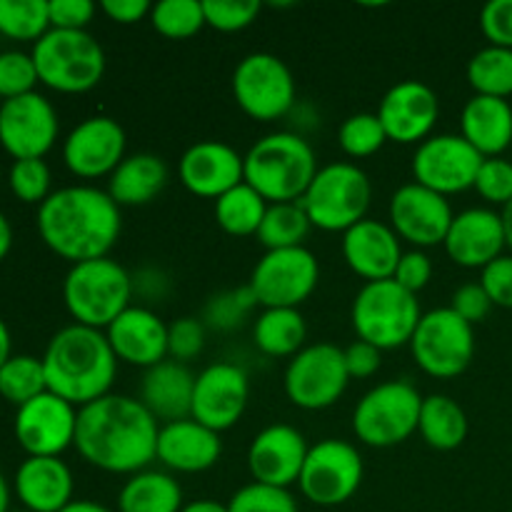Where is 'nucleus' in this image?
<instances>
[{
	"label": "nucleus",
	"instance_id": "nucleus-1",
	"mask_svg": "<svg viewBox=\"0 0 512 512\" xmlns=\"http://www.w3.org/2000/svg\"><path fill=\"white\" fill-rule=\"evenodd\" d=\"M158 433V420L138 398L108 393L78 410L75 448L93 468L135 475L155 460Z\"/></svg>",
	"mask_w": 512,
	"mask_h": 512
},
{
	"label": "nucleus",
	"instance_id": "nucleus-2",
	"mask_svg": "<svg viewBox=\"0 0 512 512\" xmlns=\"http://www.w3.org/2000/svg\"><path fill=\"white\" fill-rule=\"evenodd\" d=\"M120 208L108 190L73 185L55 190L38 208L43 243L70 263L108 258L120 238Z\"/></svg>",
	"mask_w": 512,
	"mask_h": 512
},
{
	"label": "nucleus",
	"instance_id": "nucleus-3",
	"mask_svg": "<svg viewBox=\"0 0 512 512\" xmlns=\"http://www.w3.org/2000/svg\"><path fill=\"white\" fill-rule=\"evenodd\" d=\"M40 360L50 393L75 408H85L108 395L118 373V358L103 330L78 323L58 330Z\"/></svg>",
	"mask_w": 512,
	"mask_h": 512
},
{
	"label": "nucleus",
	"instance_id": "nucleus-4",
	"mask_svg": "<svg viewBox=\"0 0 512 512\" xmlns=\"http://www.w3.org/2000/svg\"><path fill=\"white\" fill-rule=\"evenodd\" d=\"M245 183L270 205L298 203L318 175L313 145L295 133H270L243 155Z\"/></svg>",
	"mask_w": 512,
	"mask_h": 512
},
{
	"label": "nucleus",
	"instance_id": "nucleus-5",
	"mask_svg": "<svg viewBox=\"0 0 512 512\" xmlns=\"http://www.w3.org/2000/svg\"><path fill=\"white\" fill-rule=\"evenodd\" d=\"M130 298L133 275L110 258L75 263L65 275V308L75 323L85 328L108 330V325L130 308Z\"/></svg>",
	"mask_w": 512,
	"mask_h": 512
},
{
	"label": "nucleus",
	"instance_id": "nucleus-6",
	"mask_svg": "<svg viewBox=\"0 0 512 512\" xmlns=\"http://www.w3.org/2000/svg\"><path fill=\"white\" fill-rule=\"evenodd\" d=\"M30 55L40 83L58 93H88L103 80L105 53L88 30L50 28Z\"/></svg>",
	"mask_w": 512,
	"mask_h": 512
},
{
	"label": "nucleus",
	"instance_id": "nucleus-7",
	"mask_svg": "<svg viewBox=\"0 0 512 512\" xmlns=\"http://www.w3.org/2000/svg\"><path fill=\"white\" fill-rule=\"evenodd\" d=\"M353 328L358 340L378 350H395L410 345L420 318L418 295L400 288L393 278L365 283L353 300Z\"/></svg>",
	"mask_w": 512,
	"mask_h": 512
},
{
	"label": "nucleus",
	"instance_id": "nucleus-8",
	"mask_svg": "<svg viewBox=\"0 0 512 512\" xmlns=\"http://www.w3.org/2000/svg\"><path fill=\"white\" fill-rule=\"evenodd\" d=\"M370 198H373V185L365 170L353 163H330L318 170L298 203L308 213L313 228L345 233L365 220Z\"/></svg>",
	"mask_w": 512,
	"mask_h": 512
},
{
	"label": "nucleus",
	"instance_id": "nucleus-9",
	"mask_svg": "<svg viewBox=\"0 0 512 512\" xmlns=\"http://www.w3.org/2000/svg\"><path fill=\"white\" fill-rule=\"evenodd\" d=\"M423 395L408 380H390L363 395L353 413V430L370 448H395L418 430Z\"/></svg>",
	"mask_w": 512,
	"mask_h": 512
},
{
	"label": "nucleus",
	"instance_id": "nucleus-10",
	"mask_svg": "<svg viewBox=\"0 0 512 512\" xmlns=\"http://www.w3.org/2000/svg\"><path fill=\"white\" fill-rule=\"evenodd\" d=\"M410 353L430 378H458L468 370L475 355L473 325L465 323L455 310L438 308L420 318L410 340Z\"/></svg>",
	"mask_w": 512,
	"mask_h": 512
},
{
	"label": "nucleus",
	"instance_id": "nucleus-11",
	"mask_svg": "<svg viewBox=\"0 0 512 512\" xmlns=\"http://www.w3.org/2000/svg\"><path fill=\"white\" fill-rule=\"evenodd\" d=\"M233 98L248 118L273 123L293 110L295 78L273 53H250L233 73Z\"/></svg>",
	"mask_w": 512,
	"mask_h": 512
},
{
	"label": "nucleus",
	"instance_id": "nucleus-12",
	"mask_svg": "<svg viewBox=\"0 0 512 512\" xmlns=\"http://www.w3.org/2000/svg\"><path fill=\"white\" fill-rule=\"evenodd\" d=\"M348 383L343 350L338 345L315 343L290 360L283 385L295 408L325 410L343 398Z\"/></svg>",
	"mask_w": 512,
	"mask_h": 512
},
{
	"label": "nucleus",
	"instance_id": "nucleus-13",
	"mask_svg": "<svg viewBox=\"0 0 512 512\" xmlns=\"http://www.w3.org/2000/svg\"><path fill=\"white\" fill-rule=\"evenodd\" d=\"M363 483V458L345 440H323L308 450L300 470V493L320 508H338L358 493Z\"/></svg>",
	"mask_w": 512,
	"mask_h": 512
},
{
	"label": "nucleus",
	"instance_id": "nucleus-14",
	"mask_svg": "<svg viewBox=\"0 0 512 512\" xmlns=\"http://www.w3.org/2000/svg\"><path fill=\"white\" fill-rule=\"evenodd\" d=\"M320 265L305 245L268 250L250 273V290L263 308H298L313 295Z\"/></svg>",
	"mask_w": 512,
	"mask_h": 512
},
{
	"label": "nucleus",
	"instance_id": "nucleus-15",
	"mask_svg": "<svg viewBox=\"0 0 512 512\" xmlns=\"http://www.w3.org/2000/svg\"><path fill=\"white\" fill-rule=\"evenodd\" d=\"M483 155L463 135H430L413 155L415 183L440 195H455L475 188Z\"/></svg>",
	"mask_w": 512,
	"mask_h": 512
},
{
	"label": "nucleus",
	"instance_id": "nucleus-16",
	"mask_svg": "<svg viewBox=\"0 0 512 512\" xmlns=\"http://www.w3.org/2000/svg\"><path fill=\"white\" fill-rule=\"evenodd\" d=\"M75 428V405L50 390L18 408L15 415V438L30 458H58L65 448L75 445Z\"/></svg>",
	"mask_w": 512,
	"mask_h": 512
},
{
	"label": "nucleus",
	"instance_id": "nucleus-17",
	"mask_svg": "<svg viewBox=\"0 0 512 512\" xmlns=\"http://www.w3.org/2000/svg\"><path fill=\"white\" fill-rule=\"evenodd\" d=\"M58 130V113L35 90L0 105V145L15 160L43 158L58 140Z\"/></svg>",
	"mask_w": 512,
	"mask_h": 512
},
{
	"label": "nucleus",
	"instance_id": "nucleus-18",
	"mask_svg": "<svg viewBox=\"0 0 512 512\" xmlns=\"http://www.w3.org/2000/svg\"><path fill=\"white\" fill-rule=\"evenodd\" d=\"M388 215L395 235L415 245V250L445 243V235L455 218L445 195L418 183H408L395 190Z\"/></svg>",
	"mask_w": 512,
	"mask_h": 512
},
{
	"label": "nucleus",
	"instance_id": "nucleus-19",
	"mask_svg": "<svg viewBox=\"0 0 512 512\" xmlns=\"http://www.w3.org/2000/svg\"><path fill=\"white\" fill-rule=\"evenodd\" d=\"M248 398L250 383L243 368L233 363L208 365L195 378L190 418L220 435L243 418L245 408H248Z\"/></svg>",
	"mask_w": 512,
	"mask_h": 512
},
{
	"label": "nucleus",
	"instance_id": "nucleus-20",
	"mask_svg": "<svg viewBox=\"0 0 512 512\" xmlns=\"http://www.w3.org/2000/svg\"><path fill=\"white\" fill-rule=\"evenodd\" d=\"M125 130L108 115H93L70 130L63 145V160L78 178L93 180L113 175L125 160Z\"/></svg>",
	"mask_w": 512,
	"mask_h": 512
},
{
	"label": "nucleus",
	"instance_id": "nucleus-21",
	"mask_svg": "<svg viewBox=\"0 0 512 512\" xmlns=\"http://www.w3.org/2000/svg\"><path fill=\"white\" fill-rule=\"evenodd\" d=\"M378 118L388 140L400 145L423 143L440 118V100L430 85L420 80H403L383 95Z\"/></svg>",
	"mask_w": 512,
	"mask_h": 512
},
{
	"label": "nucleus",
	"instance_id": "nucleus-22",
	"mask_svg": "<svg viewBox=\"0 0 512 512\" xmlns=\"http://www.w3.org/2000/svg\"><path fill=\"white\" fill-rule=\"evenodd\" d=\"M308 443L293 425H268L253 438L248 448V468L255 483L285 488L298 483L308 458Z\"/></svg>",
	"mask_w": 512,
	"mask_h": 512
},
{
	"label": "nucleus",
	"instance_id": "nucleus-23",
	"mask_svg": "<svg viewBox=\"0 0 512 512\" xmlns=\"http://www.w3.org/2000/svg\"><path fill=\"white\" fill-rule=\"evenodd\" d=\"M178 175L185 190L198 198L218 200L235 185L245 183L243 155L220 140H200L183 153Z\"/></svg>",
	"mask_w": 512,
	"mask_h": 512
},
{
	"label": "nucleus",
	"instance_id": "nucleus-24",
	"mask_svg": "<svg viewBox=\"0 0 512 512\" xmlns=\"http://www.w3.org/2000/svg\"><path fill=\"white\" fill-rule=\"evenodd\" d=\"M105 338L118 363L150 370L168 358V325L148 308L130 305L108 325Z\"/></svg>",
	"mask_w": 512,
	"mask_h": 512
},
{
	"label": "nucleus",
	"instance_id": "nucleus-25",
	"mask_svg": "<svg viewBox=\"0 0 512 512\" xmlns=\"http://www.w3.org/2000/svg\"><path fill=\"white\" fill-rule=\"evenodd\" d=\"M443 245L448 258L460 268H488L503 255V218L488 208L463 210L450 223Z\"/></svg>",
	"mask_w": 512,
	"mask_h": 512
},
{
	"label": "nucleus",
	"instance_id": "nucleus-26",
	"mask_svg": "<svg viewBox=\"0 0 512 512\" xmlns=\"http://www.w3.org/2000/svg\"><path fill=\"white\" fill-rule=\"evenodd\" d=\"M343 258L355 275L378 283L393 278L403 248L390 225L365 218L343 233Z\"/></svg>",
	"mask_w": 512,
	"mask_h": 512
},
{
	"label": "nucleus",
	"instance_id": "nucleus-27",
	"mask_svg": "<svg viewBox=\"0 0 512 512\" xmlns=\"http://www.w3.org/2000/svg\"><path fill=\"white\" fill-rule=\"evenodd\" d=\"M223 443L215 430L205 428L198 420L185 418L165 423L158 433L155 460L173 473H205L218 463Z\"/></svg>",
	"mask_w": 512,
	"mask_h": 512
},
{
	"label": "nucleus",
	"instance_id": "nucleus-28",
	"mask_svg": "<svg viewBox=\"0 0 512 512\" xmlns=\"http://www.w3.org/2000/svg\"><path fill=\"white\" fill-rule=\"evenodd\" d=\"M195 378L188 365L178 360H163L155 368L145 370L140 385V403L150 410L155 420L175 423L190 418L193 410Z\"/></svg>",
	"mask_w": 512,
	"mask_h": 512
},
{
	"label": "nucleus",
	"instance_id": "nucleus-29",
	"mask_svg": "<svg viewBox=\"0 0 512 512\" xmlns=\"http://www.w3.org/2000/svg\"><path fill=\"white\" fill-rule=\"evenodd\" d=\"M15 493L28 512H60L73 503V473L60 458H28L15 473Z\"/></svg>",
	"mask_w": 512,
	"mask_h": 512
},
{
	"label": "nucleus",
	"instance_id": "nucleus-30",
	"mask_svg": "<svg viewBox=\"0 0 512 512\" xmlns=\"http://www.w3.org/2000/svg\"><path fill=\"white\" fill-rule=\"evenodd\" d=\"M460 135L483 158H500L512 143V105L503 98L473 95L460 115Z\"/></svg>",
	"mask_w": 512,
	"mask_h": 512
},
{
	"label": "nucleus",
	"instance_id": "nucleus-31",
	"mask_svg": "<svg viewBox=\"0 0 512 512\" xmlns=\"http://www.w3.org/2000/svg\"><path fill=\"white\" fill-rule=\"evenodd\" d=\"M168 185V165L153 153L128 155L108 178V195L118 208L148 205Z\"/></svg>",
	"mask_w": 512,
	"mask_h": 512
},
{
	"label": "nucleus",
	"instance_id": "nucleus-32",
	"mask_svg": "<svg viewBox=\"0 0 512 512\" xmlns=\"http://www.w3.org/2000/svg\"><path fill=\"white\" fill-rule=\"evenodd\" d=\"M183 505L180 483L163 470L130 475L118 495V512H180Z\"/></svg>",
	"mask_w": 512,
	"mask_h": 512
},
{
	"label": "nucleus",
	"instance_id": "nucleus-33",
	"mask_svg": "<svg viewBox=\"0 0 512 512\" xmlns=\"http://www.w3.org/2000/svg\"><path fill=\"white\" fill-rule=\"evenodd\" d=\"M308 338V325L298 308H265L253 328L260 353L270 358H295Z\"/></svg>",
	"mask_w": 512,
	"mask_h": 512
},
{
	"label": "nucleus",
	"instance_id": "nucleus-34",
	"mask_svg": "<svg viewBox=\"0 0 512 512\" xmlns=\"http://www.w3.org/2000/svg\"><path fill=\"white\" fill-rule=\"evenodd\" d=\"M418 430L430 448L448 453L468 438V415L448 395H430L423 398Z\"/></svg>",
	"mask_w": 512,
	"mask_h": 512
},
{
	"label": "nucleus",
	"instance_id": "nucleus-35",
	"mask_svg": "<svg viewBox=\"0 0 512 512\" xmlns=\"http://www.w3.org/2000/svg\"><path fill=\"white\" fill-rule=\"evenodd\" d=\"M268 205L270 203L258 190L250 188L248 183H240L215 200V220L228 235L248 238V235H258Z\"/></svg>",
	"mask_w": 512,
	"mask_h": 512
},
{
	"label": "nucleus",
	"instance_id": "nucleus-36",
	"mask_svg": "<svg viewBox=\"0 0 512 512\" xmlns=\"http://www.w3.org/2000/svg\"><path fill=\"white\" fill-rule=\"evenodd\" d=\"M468 83L475 95L508 100L512 95V50L495 45L478 50L468 63Z\"/></svg>",
	"mask_w": 512,
	"mask_h": 512
},
{
	"label": "nucleus",
	"instance_id": "nucleus-37",
	"mask_svg": "<svg viewBox=\"0 0 512 512\" xmlns=\"http://www.w3.org/2000/svg\"><path fill=\"white\" fill-rule=\"evenodd\" d=\"M310 218L300 203H275L268 205L263 225L258 230V240L268 250L300 248L310 233Z\"/></svg>",
	"mask_w": 512,
	"mask_h": 512
},
{
	"label": "nucleus",
	"instance_id": "nucleus-38",
	"mask_svg": "<svg viewBox=\"0 0 512 512\" xmlns=\"http://www.w3.org/2000/svg\"><path fill=\"white\" fill-rule=\"evenodd\" d=\"M45 390L48 383H45L43 360L33 355H13L0 368V395L18 408L43 395Z\"/></svg>",
	"mask_w": 512,
	"mask_h": 512
},
{
	"label": "nucleus",
	"instance_id": "nucleus-39",
	"mask_svg": "<svg viewBox=\"0 0 512 512\" xmlns=\"http://www.w3.org/2000/svg\"><path fill=\"white\" fill-rule=\"evenodd\" d=\"M50 30L45 0H0V33L13 40L38 43Z\"/></svg>",
	"mask_w": 512,
	"mask_h": 512
},
{
	"label": "nucleus",
	"instance_id": "nucleus-40",
	"mask_svg": "<svg viewBox=\"0 0 512 512\" xmlns=\"http://www.w3.org/2000/svg\"><path fill=\"white\" fill-rule=\"evenodd\" d=\"M150 23L163 38L188 40L198 30H203V3H198V0H163L150 10Z\"/></svg>",
	"mask_w": 512,
	"mask_h": 512
},
{
	"label": "nucleus",
	"instance_id": "nucleus-41",
	"mask_svg": "<svg viewBox=\"0 0 512 512\" xmlns=\"http://www.w3.org/2000/svg\"><path fill=\"white\" fill-rule=\"evenodd\" d=\"M338 143L350 158H370L388 143V133L380 123L378 113H355L340 125Z\"/></svg>",
	"mask_w": 512,
	"mask_h": 512
},
{
	"label": "nucleus",
	"instance_id": "nucleus-42",
	"mask_svg": "<svg viewBox=\"0 0 512 512\" xmlns=\"http://www.w3.org/2000/svg\"><path fill=\"white\" fill-rule=\"evenodd\" d=\"M255 305L260 303L253 290H250V285L238 290H225V293L213 295L208 300L203 320L205 325L215 330H235L238 325L245 323V318H248Z\"/></svg>",
	"mask_w": 512,
	"mask_h": 512
},
{
	"label": "nucleus",
	"instance_id": "nucleus-43",
	"mask_svg": "<svg viewBox=\"0 0 512 512\" xmlns=\"http://www.w3.org/2000/svg\"><path fill=\"white\" fill-rule=\"evenodd\" d=\"M230 512H298L293 493L273 485L250 483L230 498Z\"/></svg>",
	"mask_w": 512,
	"mask_h": 512
},
{
	"label": "nucleus",
	"instance_id": "nucleus-44",
	"mask_svg": "<svg viewBox=\"0 0 512 512\" xmlns=\"http://www.w3.org/2000/svg\"><path fill=\"white\" fill-rule=\"evenodd\" d=\"M8 183L15 198L23 203H45L50 195V168L43 158L15 160Z\"/></svg>",
	"mask_w": 512,
	"mask_h": 512
},
{
	"label": "nucleus",
	"instance_id": "nucleus-45",
	"mask_svg": "<svg viewBox=\"0 0 512 512\" xmlns=\"http://www.w3.org/2000/svg\"><path fill=\"white\" fill-rule=\"evenodd\" d=\"M205 25L220 33H238L255 23L260 13L258 0H203Z\"/></svg>",
	"mask_w": 512,
	"mask_h": 512
},
{
	"label": "nucleus",
	"instance_id": "nucleus-46",
	"mask_svg": "<svg viewBox=\"0 0 512 512\" xmlns=\"http://www.w3.org/2000/svg\"><path fill=\"white\" fill-rule=\"evenodd\" d=\"M35 83H38V70H35L33 55L20 53V50L0 53V95L5 100L33 93Z\"/></svg>",
	"mask_w": 512,
	"mask_h": 512
},
{
	"label": "nucleus",
	"instance_id": "nucleus-47",
	"mask_svg": "<svg viewBox=\"0 0 512 512\" xmlns=\"http://www.w3.org/2000/svg\"><path fill=\"white\" fill-rule=\"evenodd\" d=\"M475 190L493 205H508L512 200V163L505 158H485L475 178Z\"/></svg>",
	"mask_w": 512,
	"mask_h": 512
},
{
	"label": "nucleus",
	"instance_id": "nucleus-48",
	"mask_svg": "<svg viewBox=\"0 0 512 512\" xmlns=\"http://www.w3.org/2000/svg\"><path fill=\"white\" fill-rule=\"evenodd\" d=\"M205 348V323L198 318H178L168 325V355L178 363L198 358Z\"/></svg>",
	"mask_w": 512,
	"mask_h": 512
},
{
	"label": "nucleus",
	"instance_id": "nucleus-49",
	"mask_svg": "<svg viewBox=\"0 0 512 512\" xmlns=\"http://www.w3.org/2000/svg\"><path fill=\"white\" fill-rule=\"evenodd\" d=\"M480 28L490 45L512 50V0H490L480 13Z\"/></svg>",
	"mask_w": 512,
	"mask_h": 512
},
{
	"label": "nucleus",
	"instance_id": "nucleus-50",
	"mask_svg": "<svg viewBox=\"0 0 512 512\" xmlns=\"http://www.w3.org/2000/svg\"><path fill=\"white\" fill-rule=\"evenodd\" d=\"M480 285L498 308H512V255H500L498 260L483 268Z\"/></svg>",
	"mask_w": 512,
	"mask_h": 512
},
{
	"label": "nucleus",
	"instance_id": "nucleus-51",
	"mask_svg": "<svg viewBox=\"0 0 512 512\" xmlns=\"http://www.w3.org/2000/svg\"><path fill=\"white\" fill-rule=\"evenodd\" d=\"M430 278H433V263H430V258L423 250H408V253H403L393 275L395 283L413 295H418L430 283Z\"/></svg>",
	"mask_w": 512,
	"mask_h": 512
},
{
	"label": "nucleus",
	"instance_id": "nucleus-52",
	"mask_svg": "<svg viewBox=\"0 0 512 512\" xmlns=\"http://www.w3.org/2000/svg\"><path fill=\"white\" fill-rule=\"evenodd\" d=\"M490 308H493V300L488 298V293H485V288L480 283L460 285L453 293V300H450V310H455L470 325L488 318Z\"/></svg>",
	"mask_w": 512,
	"mask_h": 512
},
{
	"label": "nucleus",
	"instance_id": "nucleus-53",
	"mask_svg": "<svg viewBox=\"0 0 512 512\" xmlns=\"http://www.w3.org/2000/svg\"><path fill=\"white\" fill-rule=\"evenodd\" d=\"M50 28L55 30H85L93 20L95 5L90 0H50Z\"/></svg>",
	"mask_w": 512,
	"mask_h": 512
},
{
	"label": "nucleus",
	"instance_id": "nucleus-54",
	"mask_svg": "<svg viewBox=\"0 0 512 512\" xmlns=\"http://www.w3.org/2000/svg\"><path fill=\"white\" fill-rule=\"evenodd\" d=\"M343 353H345V368H348L350 378H358V380L373 378V375L380 370V353H383V350L365 343V340H355V343L350 345V348H345Z\"/></svg>",
	"mask_w": 512,
	"mask_h": 512
},
{
	"label": "nucleus",
	"instance_id": "nucleus-55",
	"mask_svg": "<svg viewBox=\"0 0 512 512\" xmlns=\"http://www.w3.org/2000/svg\"><path fill=\"white\" fill-rule=\"evenodd\" d=\"M100 10H103L113 23L133 25L138 23V20H143L145 15L150 18L153 5H150L148 0H103V3H100Z\"/></svg>",
	"mask_w": 512,
	"mask_h": 512
},
{
	"label": "nucleus",
	"instance_id": "nucleus-56",
	"mask_svg": "<svg viewBox=\"0 0 512 512\" xmlns=\"http://www.w3.org/2000/svg\"><path fill=\"white\" fill-rule=\"evenodd\" d=\"M180 512H230L228 505H220L215 500H193V503L183 505Z\"/></svg>",
	"mask_w": 512,
	"mask_h": 512
},
{
	"label": "nucleus",
	"instance_id": "nucleus-57",
	"mask_svg": "<svg viewBox=\"0 0 512 512\" xmlns=\"http://www.w3.org/2000/svg\"><path fill=\"white\" fill-rule=\"evenodd\" d=\"M10 245H13V230H10V223L5 220V215L0 213V260L10 253Z\"/></svg>",
	"mask_w": 512,
	"mask_h": 512
},
{
	"label": "nucleus",
	"instance_id": "nucleus-58",
	"mask_svg": "<svg viewBox=\"0 0 512 512\" xmlns=\"http://www.w3.org/2000/svg\"><path fill=\"white\" fill-rule=\"evenodd\" d=\"M60 512H113V510L105 508V505L100 503H93V500H73L68 508H63Z\"/></svg>",
	"mask_w": 512,
	"mask_h": 512
},
{
	"label": "nucleus",
	"instance_id": "nucleus-59",
	"mask_svg": "<svg viewBox=\"0 0 512 512\" xmlns=\"http://www.w3.org/2000/svg\"><path fill=\"white\" fill-rule=\"evenodd\" d=\"M10 358H13V355H10V333L8 328H5L3 320H0V368H3Z\"/></svg>",
	"mask_w": 512,
	"mask_h": 512
},
{
	"label": "nucleus",
	"instance_id": "nucleus-60",
	"mask_svg": "<svg viewBox=\"0 0 512 512\" xmlns=\"http://www.w3.org/2000/svg\"><path fill=\"white\" fill-rule=\"evenodd\" d=\"M500 218H503V230H505V245L512 250V200L508 205L503 208V213H500Z\"/></svg>",
	"mask_w": 512,
	"mask_h": 512
},
{
	"label": "nucleus",
	"instance_id": "nucleus-61",
	"mask_svg": "<svg viewBox=\"0 0 512 512\" xmlns=\"http://www.w3.org/2000/svg\"><path fill=\"white\" fill-rule=\"evenodd\" d=\"M8 503H10V490H8V483H5L3 473H0V512H8Z\"/></svg>",
	"mask_w": 512,
	"mask_h": 512
},
{
	"label": "nucleus",
	"instance_id": "nucleus-62",
	"mask_svg": "<svg viewBox=\"0 0 512 512\" xmlns=\"http://www.w3.org/2000/svg\"><path fill=\"white\" fill-rule=\"evenodd\" d=\"M23 512H28V510H23Z\"/></svg>",
	"mask_w": 512,
	"mask_h": 512
}]
</instances>
